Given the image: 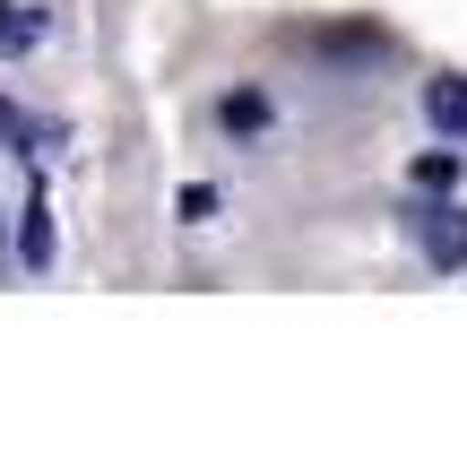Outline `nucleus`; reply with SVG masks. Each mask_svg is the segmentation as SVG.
Listing matches in <instances>:
<instances>
[{
  "label": "nucleus",
  "instance_id": "nucleus-1",
  "mask_svg": "<svg viewBox=\"0 0 467 467\" xmlns=\"http://www.w3.org/2000/svg\"><path fill=\"white\" fill-rule=\"evenodd\" d=\"M407 225H416V243H424V260L433 268H467V208H407Z\"/></svg>",
  "mask_w": 467,
  "mask_h": 467
},
{
  "label": "nucleus",
  "instance_id": "nucleus-2",
  "mask_svg": "<svg viewBox=\"0 0 467 467\" xmlns=\"http://www.w3.org/2000/svg\"><path fill=\"white\" fill-rule=\"evenodd\" d=\"M424 121H433L451 148H467V78H451V69L424 78Z\"/></svg>",
  "mask_w": 467,
  "mask_h": 467
},
{
  "label": "nucleus",
  "instance_id": "nucleus-3",
  "mask_svg": "<svg viewBox=\"0 0 467 467\" xmlns=\"http://www.w3.org/2000/svg\"><path fill=\"white\" fill-rule=\"evenodd\" d=\"M17 260L44 277L52 268V208H44V182H26V217H17Z\"/></svg>",
  "mask_w": 467,
  "mask_h": 467
},
{
  "label": "nucleus",
  "instance_id": "nucleus-4",
  "mask_svg": "<svg viewBox=\"0 0 467 467\" xmlns=\"http://www.w3.org/2000/svg\"><path fill=\"white\" fill-rule=\"evenodd\" d=\"M44 44V9L35 0H0V61H26Z\"/></svg>",
  "mask_w": 467,
  "mask_h": 467
},
{
  "label": "nucleus",
  "instance_id": "nucleus-5",
  "mask_svg": "<svg viewBox=\"0 0 467 467\" xmlns=\"http://www.w3.org/2000/svg\"><path fill=\"white\" fill-rule=\"evenodd\" d=\"M217 121H225L234 139H260V130H268V96H260V87H243V96L217 104Z\"/></svg>",
  "mask_w": 467,
  "mask_h": 467
},
{
  "label": "nucleus",
  "instance_id": "nucleus-6",
  "mask_svg": "<svg viewBox=\"0 0 467 467\" xmlns=\"http://www.w3.org/2000/svg\"><path fill=\"white\" fill-rule=\"evenodd\" d=\"M416 191H441V200H451L459 191V156L441 148V156H416Z\"/></svg>",
  "mask_w": 467,
  "mask_h": 467
},
{
  "label": "nucleus",
  "instance_id": "nucleus-7",
  "mask_svg": "<svg viewBox=\"0 0 467 467\" xmlns=\"http://www.w3.org/2000/svg\"><path fill=\"white\" fill-rule=\"evenodd\" d=\"M182 217H191V225H208V217H217V191L191 182V191H182Z\"/></svg>",
  "mask_w": 467,
  "mask_h": 467
},
{
  "label": "nucleus",
  "instance_id": "nucleus-8",
  "mask_svg": "<svg viewBox=\"0 0 467 467\" xmlns=\"http://www.w3.org/2000/svg\"><path fill=\"white\" fill-rule=\"evenodd\" d=\"M17 139H26V113H17V104L0 96V148H17Z\"/></svg>",
  "mask_w": 467,
  "mask_h": 467
}]
</instances>
